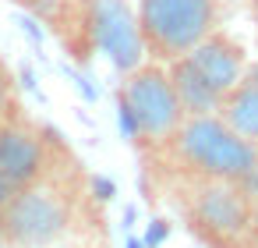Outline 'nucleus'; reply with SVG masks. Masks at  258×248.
Listing matches in <instances>:
<instances>
[{
	"instance_id": "obj_1",
	"label": "nucleus",
	"mask_w": 258,
	"mask_h": 248,
	"mask_svg": "<svg viewBox=\"0 0 258 248\" xmlns=\"http://www.w3.org/2000/svg\"><path fill=\"white\" fill-rule=\"evenodd\" d=\"M173 167L187 181H237L244 184L258 170V142L237 135L219 114L187 117L166 145Z\"/></svg>"
},
{
	"instance_id": "obj_2",
	"label": "nucleus",
	"mask_w": 258,
	"mask_h": 248,
	"mask_svg": "<svg viewBox=\"0 0 258 248\" xmlns=\"http://www.w3.org/2000/svg\"><path fill=\"white\" fill-rule=\"evenodd\" d=\"M135 18L145 54L159 64H170L219 29L223 4L219 0H138Z\"/></svg>"
},
{
	"instance_id": "obj_3",
	"label": "nucleus",
	"mask_w": 258,
	"mask_h": 248,
	"mask_svg": "<svg viewBox=\"0 0 258 248\" xmlns=\"http://www.w3.org/2000/svg\"><path fill=\"white\" fill-rule=\"evenodd\" d=\"M184 213L209 248H258L251 237L254 195L237 181H187Z\"/></svg>"
},
{
	"instance_id": "obj_4",
	"label": "nucleus",
	"mask_w": 258,
	"mask_h": 248,
	"mask_svg": "<svg viewBox=\"0 0 258 248\" xmlns=\"http://www.w3.org/2000/svg\"><path fill=\"white\" fill-rule=\"evenodd\" d=\"M8 248H50L75 223V195L57 181H39L15 191L0 206Z\"/></svg>"
},
{
	"instance_id": "obj_5",
	"label": "nucleus",
	"mask_w": 258,
	"mask_h": 248,
	"mask_svg": "<svg viewBox=\"0 0 258 248\" xmlns=\"http://www.w3.org/2000/svg\"><path fill=\"white\" fill-rule=\"evenodd\" d=\"M117 96L135 114L138 145H149L152 153H166V145L173 142V135L187 121L177 96H173L166 68L163 64H138L135 71H127Z\"/></svg>"
},
{
	"instance_id": "obj_6",
	"label": "nucleus",
	"mask_w": 258,
	"mask_h": 248,
	"mask_svg": "<svg viewBox=\"0 0 258 248\" xmlns=\"http://www.w3.org/2000/svg\"><path fill=\"white\" fill-rule=\"evenodd\" d=\"M92 43L124 75L135 71L145 57L138 18L124 0H92Z\"/></svg>"
},
{
	"instance_id": "obj_7",
	"label": "nucleus",
	"mask_w": 258,
	"mask_h": 248,
	"mask_svg": "<svg viewBox=\"0 0 258 248\" xmlns=\"http://www.w3.org/2000/svg\"><path fill=\"white\" fill-rule=\"evenodd\" d=\"M50 177V145L39 131L22 124H0V181L11 191Z\"/></svg>"
},
{
	"instance_id": "obj_8",
	"label": "nucleus",
	"mask_w": 258,
	"mask_h": 248,
	"mask_svg": "<svg viewBox=\"0 0 258 248\" xmlns=\"http://www.w3.org/2000/svg\"><path fill=\"white\" fill-rule=\"evenodd\" d=\"M187 61L202 71V78L223 96V92H230L240 78H244V71H247V57H244V46L233 39V36H226V32H209L191 54H187Z\"/></svg>"
},
{
	"instance_id": "obj_9",
	"label": "nucleus",
	"mask_w": 258,
	"mask_h": 248,
	"mask_svg": "<svg viewBox=\"0 0 258 248\" xmlns=\"http://www.w3.org/2000/svg\"><path fill=\"white\" fill-rule=\"evenodd\" d=\"M166 75H170V85H173V96H177L184 117H205V114H216L219 110V100L223 96L202 78V71L187 61V54L177 57V61H170L166 64Z\"/></svg>"
},
{
	"instance_id": "obj_10",
	"label": "nucleus",
	"mask_w": 258,
	"mask_h": 248,
	"mask_svg": "<svg viewBox=\"0 0 258 248\" xmlns=\"http://www.w3.org/2000/svg\"><path fill=\"white\" fill-rule=\"evenodd\" d=\"M237 135H244L247 142H258V64L244 71V78L223 92L219 110H216Z\"/></svg>"
},
{
	"instance_id": "obj_11",
	"label": "nucleus",
	"mask_w": 258,
	"mask_h": 248,
	"mask_svg": "<svg viewBox=\"0 0 258 248\" xmlns=\"http://www.w3.org/2000/svg\"><path fill=\"white\" fill-rule=\"evenodd\" d=\"M8 103H11V75L4 71V64H0V117H4Z\"/></svg>"
},
{
	"instance_id": "obj_12",
	"label": "nucleus",
	"mask_w": 258,
	"mask_h": 248,
	"mask_svg": "<svg viewBox=\"0 0 258 248\" xmlns=\"http://www.w3.org/2000/svg\"><path fill=\"white\" fill-rule=\"evenodd\" d=\"M163 234H166V227H163V220H156V227L149 230V244H156V241H159Z\"/></svg>"
},
{
	"instance_id": "obj_13",
	"label": "nucleus",
	"mask_w": 258,
	"mask_h": 248,
	"mask_svg": "<svg viewBox=\"0 0 258 248\" xmlns=\"http://www.w3.org/2000/svg\"><path fill=\"white\" fill-rule=\"evenodd\" d=\"M251 237L258 241V199H254V213H251Z\"/></svg>"
},
{
	"instance_id": "obj_14",
	"label": "nucleus",
	"mask_w": 258,
	"mask_h": 248,
	"mask_svg": "<svg viewBox=\"0 0 258 248\" xmlns=\"http://www.w3.org/2000/svg\"><path fill=\"white\" fill-rule=\"evenodd\" d=\"M0 248H8V237H4V223H0Z\"/></svg>"
}]
</instances>
